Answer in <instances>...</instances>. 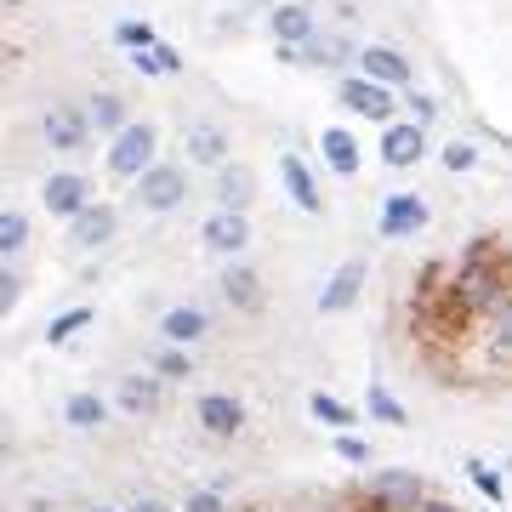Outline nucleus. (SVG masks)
I'll return each mask as SVG.
<instances>
[{"label":"nucleus","mask_w":512,"mask_h":512,"mask_svg":"<svg viewBox=\"0 0 512 512\" xmlns=\"http://www.w3.org/2000/svg\"><path fill=\"white\" fill-rule=\"evenodd\" d=\"M18 285H23L18 274H0V319L12 313V302H18Z\"/></svg>","instance_id":"nucleus-31"},{"label":"nucleus","mask_w":512,"mask_h":512,"mask_svg":"<svg viewBox=\"0 0 512 512\" xmlns=\"http://www.w3.org/2000/svg\"><path fill=\"white\" fill-rule=\"evenodd\" d=\"M29 245V217L23 211H0V256H12Z\"/></svg>","instance_id":"nucleus-25"},{"label":"nucleus","mask_w":512,"mask_h":512,"mask_svg":"<svg viewBox=\"0 0 512 512\" xmlns=\"http://www.w3.org/2000/svg\"><path fill=\"white\" fill-rule=\"evenodd\" d=\"M63 416H69V427H103V416H109V404L97 399V393H74Z\"/></svg>","instance_id":"nucleus-22"},{"label":"nucleus","mask_w":512,"mask_h":512,"mask_svg":"<svg viewBox=\"0 0 512 512\" xmlns=\"http://www.w3.org/2000/svg\"><path fill=\"white\" fill-rule=\"evenodd\" d=\"M188 148H194V160L217 165L222 154H228V137H222L217 126H194V131H188Z\"/></svg>","instance_id":"nucleus-23"},{"label":"nucleus","mask_w":512,"mask_h":512,"mask_svg":"<svg viewBox=\"0 0 512 512\" xmlns=\"http://www.w3.org/2000/svg\"><path fill=\"white\" fill-rule=\"evenodd\" d=\"M222 296H228V302H234V308L256 313V308H262V279H256L251 268H234V274L222 279Z\"/></svg>","instance_id":"nucleus-18"},{"label":"nucleus","mask_w":512,"mask_h":512,"mask_svg":"<svg viewBox=\"0 0 512 512\" xmlns=\"http://www.w3.org/2000/svg\"><path fill=\"white\" fill-rule=\"evenodd\" d=\"M427 228V205L416 200V194H393L382 211V234L387 239H404V234H421Z\"/></svg>","instance_id":"nucleus-7"},{"label":"nucleus","mask_w":512,"mask_h":512,"mask_svg":"<svg viewBox=\"0 0 512 512\" xmlns=\"http://www.w3.org/2000/svg\"><path fill=\"white\" fill-rule=\"evenodd\" d=\"M279 177H285V188H291V200L302 205V211H319V188H313V177H308V165L296 160V154H285V160H279Z\"/></svg>","instance_id":"nucleus-15"},{"label":"nucleus","mask_w":512,"mask_h":512,"mask_svg":"<svg viewBox=\"0 0 512 512\" xmlns=\"http://www.w3.org/2000/svg\"><path fill=\"white\" fill-rule=\"evenodd\" d=\"M114 234V205H80L74 211V245H103Z\"/></svg>","instance_id":"nucleus-13"},{"label":"nucleus","mask_w":512,"mask_h":512,"mask_svg":"<svg viewBox=\"0 0 512 512\" xmlns=\"http://www.w3.org/2000/svg\"><path fill=\"white\" fill-rule=\"evenodd\" d=\"M370 410H376V416H382L387 427H404V404L393 399L387 387H370Z\"/></svg>","instance_id":"nucleus-28"},{"label":"nucleus","mask_w":512,"mask_h":512,"mask_svg":"<svg viewBox=\"0 0 512 512\" xmlns=\"http://www.w3.org/2000/svg\"><path fill=\"white\" fill-rule=\"evenodd\" d=\"M160 330H165V342H200L205 336V313L200 308H171Z\"/></svg>","instance_id":"nucleus-19"},{"label":"nucleus","mask_w":512,"mask_h":512,"mask_svg":"<svg viewBox=\"0 0 512 512\" xmlns=\"http://www.w3.org/2000/svg\"><path fill=\"white\" fill-rule=\"evenodd\" d=\"M148 154H154V126H120V137H114V148H109L114 177H143Z\"/></svg>","instance_id":"nucleus-3"},{"label":"nucleus","mask_w":512,"mask_h":512,"mask_svg":"<svg viewBox=\"0 0 512 512\" xmlns=\"http://www.w3.org/2000/svg\"><path fill=\"white\" fill-rule=\"evenodd\" d=\"M308 410H313V421H325V427H353V410L342 399H330V393H313Z\"/></svg>","instance_id":"nucleus-26"},{"label":"nucleus","mask_w":512,"mask_h":512,"mask_svg":"<svg viewBox=\"0 0 512 512\" xmlns=\"http://www.w3.org/2000/svg\"><path fill=\"white\" fill-rule=\"evenodd\" d=\"M353 512H382V507H376V501H365V507H353Z\"/></svg>","instance_id":"nucleus-39"},{"label":"nucleus","mask_w":512,"mask_h":512,"mask_svg":"<svg viewBox=\"0 0 512 512\" xmlns=\"http://www.w3.org/2000/svg\"><path fill=\"white\" fill-rule=\"evenodd\" d=\"M416 512H461V507H450V501H427V507H416Z\"/></svg>","instance_id":"nucleus-38"},{"label":"nucleus","mask_w":512,"mask_h":512,"mask_svg":"<svg viewBox=\"0 0 512 512\" xmlns=\"http://www.w3.org/2000/svg\"><path fill=\"white\" fill-rule=\"evenodd\" d=\"M365 80H376V86H404V80H410V63H404L393 46H370L365 52Z\"/></svg>","instance_id":"nucleus-12"},{"label":"nucleus","mask_w":512,"mask_h":512,"mask_svg":"<svg viewBox=\"0 0 512 512\" xmlns=\"http://www.w3.org/2000/svg\"><path fill=\"white\" fill-rule=\"evenodd\" d=\"M251 188H256V177L245 171V165L222 171V211H239V217H245V205H251Z\"/></svg>","instance_id":"nucleus-20"},{"label":"nucleus","mask_w":512,"mask_h":512,"mask_svg":"<svg viewBox=\"0 0 512 512\" xmlns=\"http://www.w3.org/2000/svg\"><path fill=\"white\" fill-rule=\"evenodd\" d=\"M40 200H46V211H52V217H74V211L86 205V183H80L74 171H57L52 183L40 188Z\"/></svg>","instance_id":"nucleus-10"},{"label":"nucleus","mask_w":512,"mask_h":512,"mask_svg":"<svg viewBox=\"0 0 512 512\" xmlns=\"http://www.w3.org/2000/svg\"><path fill=\"white\" fill-rule=\"evenodd\" d=\"M46 137H52V148H80V143H86V114L69 109V103L52 109V114H46Z\"/></svg>","instance_id":"nucleus-14"},{"label":"nucleus","mask_w":512,"mask_h":512,"mask_svg":"<svg viewBox=\"0 0 512 512\" xmlns=\"http://www.w3.org/2000/svg\"><path fill=\"white\" fill-rule=\"evenodd\" d=\"M382 160L387 165H416L421 160V126H393L382 137Z\"/></svg>","instance_id":"nucleus-16"},{"label":"nucleus","mask_w":512,"mask_h":512,"mask_svg":"<svg viewBox=\"0 0 512 512\" xmlns=\"http://www.w3.org/2000/svg\"><path fill=\"white\" fill-rule=\"evenodd\" d=\"M131 512H171V507H165V501H137Z\"/></svg>","instance_id":"nucleus-37"},{"label":"nucleus","mask_w":512,"mask_h":512,"mask_svg":"<svg viewBox=\"0 0 512 512\" xmlns=\"http://www.w3.org/2000/svg\"><path fill=\"white\" fill-rule=\"evenodd\" d=\"M120 40L143 52V46H154V29H148V23H120Z\"/></svg>","instance_id":"nucleus-29"},{"label":"nucleus","mask_w":512,"mask_h":512,"mask_svg":"<svg viewBox=\"0 0 512 512\" xmlns=\"http://www.w3.org/2000/svg\"><path fill=\"white\" fill-rule=\"evenodd\" d=\"M245 239H251V228H245V217H239V211H217V217L205 222V245H211V251H239V245H245Z\"/></svg>","instance_id":"nucleus-11"},{"label":"nucleus","mask_w":512,"mask_h":512,"mask_svg":"<svg viewBox=\"0 0 512 512\" xmlns=\"http://www.w3.org/2000/svg\"><path fill=\"white\" fill-rule=\"evenodd\" d=\"M92 120H97V126H120V97H97Z\"/></svg>","instance_id":"nucleus-30"},{"label":"nucleus","mask_w":512,"mask_h":512,"mask_svg":"<svg viewBox=\"0 0 512 512\" xmlns=\"http://www.w3.org/2000/svg\"><path fill=\"white\" fill-rule=\"evenodd\" d=\"M421 325L433 330L439 342H461L467 336V325H473V302H467V291L461 285H427L421 291Z\"/></svg>","instance_id":"nucleus-2"},{"label":"nucleus","mask_w":512,"mask_h":512,"mask_svg":"<svg viewBox=\"0 0 512 512\" xmlns=\"http://www.w3.org/2000/svg\"><path fill=\"white\" fill-rule=\"evenodd\" d=\"M92 512H109V507H92Z\"/></svg>","instance_id":"nucleus-40"},{"label":"nucleus","mask_w":512,"mask_h":512,"mask_svg":"<svg viewBox=\"0 0 512 512\" xmlns=\"http://www.w3.org/2000/svg\"><path fill=\"white\" fill-rule=\"evenodd\" d=\"M336 450H342V456H348V461H370V444H359V439H342V444H336Z\"/></svg>","instance_id":"nucleus-36"},{"label":"nucleus","mask_w":512,"mask_h":512,"mask_svg":"<svg viewBox=\"0 0 512 512\" xmlns=\"http://www.w3.org/2000/svg\"><path fill=\"white\" fill-rule=\"evenodd\" d=\"M444 165H450V171H467V165H473V148H467V143L444 148Z\"/></svg>","instance_id":"nucleus-32"},{"label":"nucleus","mask_w":512,"mask_h":512,"mask_svg":"<svg viewBox=\"0 0 512 512\" xmlns=\"http://www.w3.org/2000/svg\"><path fill=\"white\" fill-rule=\"evenodd\" d=\"M342 103H348L353 114H370V120H387V114H393V97H387V86H376V80H342Z\"/></svg>","instance_id":"nucleus-9"},{"label":"nucleus","mask_w":512,"mask_h":512,"mask_svg":"<svg viewBox=\"0 0 512 512\" xmlns=\"http://www.w3.org/2000/svg\"><path fill=\"white\" fill-rule=\"evenodd\" d=\"M160 370L165 376H188V359L183 353H160Z\"/></svg>","instance_id":"nucleus-34"},{"label":"nucleus","mask_w":512,"mask_h":512,"mask_svg":"<svg viewBox=\"0 0 512 512\" xmlns=\"http://www.w3.org/2000/svg\"><path fill=\"white\" fill-rule=\"evenodd\" d=\"M137 194H143L148 211H171V205L188 194V183H183V171H177V165H148V171H143V188H137Z\"/></svg>","instance_id":"nucleus-4"},{"label":"nucleus","mask_w":512,"mask_h":512,"mask_svg":"<svg viewBox=\"0 0 512 512\" xmlns=\"http://www.w3.org/2000/svg\"><path fill=\"white\" fill-rule=\"evenodd\" d=\"M370 501H376L382 512H416L421 507V484L410 473H387V478L370 484Z\"/></svg>","instance_id":"nucleus-6"},{"label":"nucleus","mask_w":512,"mask_h":512,"mask_svg":"<svg viewBox=\"0 0 512 512\" xmlns=\"http://www.w3.org/2000/svg\"><path fill=\"white\" fill-rule=\"evenodd\" d=\"M274 35L279 40H308L313 35V18L302 12V6H279V12H274Z\"/></svg>","instance_id":"nucleus-24"},{"label":"nucleus","mask_w":512,"mask_h":512,"mask_svg":"<svg viewBox=\"0 0 512 512\" xmlns=\"http://www.w3.org/2000/svg\"><path fill=\"white\" fill-rule=\"evenodd\" d=\"M456 285L467 291V302H501L507 296V245L501 239H478L467 251V262H461Z\"/></svg>","instance_id":"nucleus-1"},{"label":"nucleus","mask_w":512,"mask_h":512,"mask_svg":"<svg viewBox=\"0 0 512 512\" xmlns=\"http://www.w3.org/2000/svg\"><path fill=\"white\" fill-rule=\"evenodd\" d=\"M188 512H222V501L211 490H200V495H188Z\"/></svg>","instance_id":"nucleus-33"},{"label":"nucleus","mask_w":512,"mask_h":512,"mask_svg":"<svg viewBox=\"0 0 512 512\" xmlns=\"http://www.w3.org/2000/svg\"><path fill=\"white\" fill-rule=\"evenodd\" d=\"M325 160L342 171V177H353L359 171V143H353L348 131H325Z\"/></svg>","instance_id":"nucleus-21"},{"label":"nucleus","mask_w":512,"mask_h":512,"mask_svg":"<svg viewBox=\"0 0 512 512\" xmlns=\"http://www.w3.org/2000/svg\"><path fill=\"white\" fill-rule=\"evenodd\" d=\"M86 325H92V308H69L63 319H52V330H46V342L57 348V342H69L74 330H86Z\"/></svg>","instance_id":"nucleus-27"},{"label":"nucleus","mask_w":512,"mask_h":512,"mask_svg":"<svg viewBox=\"0 0 512 512\" xmlns=\"http://www.w3.org/2000/svg\"><path fill=\"white\" fill-rule=\"evenodd\" d=\"M359 291H365V262H342V268H336V279L325 285V296H319V308L342 313V308H353V302H359Z\"/></svg>","instance_id":"nucleus-8"},{"label":"nucleus","mask_w":512,"mask_h":512,"mask_svg":"<svg viewBox=\"0 0 512 512\" xmlns=\"http://www.w3.org/2000/svg\"><path fill=\"white\" fill-rule=\"evenodd\" d=\"M473 478H478V490L484 495H501V478H495L490 467H473Z\"/></svg>","instance_id":"nucleus-35"},{"label":"nucleus","mask_w":512,"mask_h":512,"mask_svg":"<svg viewBox=\"0 0 512 512\" xmlns=\"http://www.w3.org/2000/svg\"><path fill=\"white\" fill-rule=\"evenodd\" d=\"M120 404H126L131 416L160 410V382H154V376H126V382H120Z\"/></svg>","instance_id":"nucleus-17"},{"label":"nucleus","mask_w":512,"mask_h":512,"mask_svg":"<svg viewBox=\"0 0 512 512\" xmlns=\"http://www.w3.org/2000/svg\"><path fill=\"white\" fill-rule=\"evenodd\" d=\"M200 427L211 433V439H234L239 427H245V410H239V399H228V393H205L200 399Z\"/></svg>","instance_id":"nucleus-5"}]
</instances>
